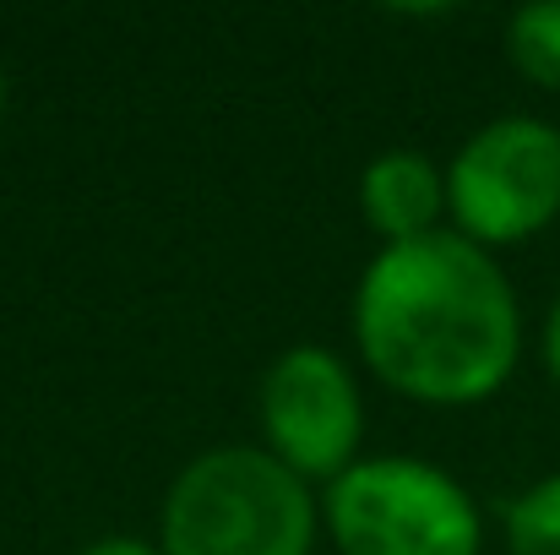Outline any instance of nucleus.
<instances>
[{"label":"nucleus","instance_id":"obj_1","mask_svg":"<svg viewBox=\"0 0 560 555\" xmlns=\"http://www.w3.org/2000/svg\"><path fill=\"white\" fill-rule=\"evenodd\" d=\"M375 381L424 408L490 403L523 360V305L495 251L457 229L381 245L349 311Z\"/></svg>","mask_w":560,"mask_h":555},{"label":"nucleus","instance_id":"obj_2","mask_svg":"<svg viewBox=\"0 0 560 555\" xmlns=\"http://www.w3.org/2000/svg\"><path fill=\"white\" fill-rule=\"evenodd\" d=\"M322 501L267 447H212L170 479L164 555H316Z\"/></svg>","mask_w":560,"mask_h":555},{"label":"nucleus","instance_id":"obj_3","mask_svg":"<svg viewBox=\"0 0 560 555\" xmlns=\"http://www.w3.org/2000/svg\"><path fill=\"white\" fill-rule=\"evenodd\" d=\"M338 555H479L485 518L457 474L430 458H360L322 496Z\"/></svg>","mask_w":560,"mask_h":555},{"label":"nucleus","instance_id":"obj_4","mask_svg":"<svg viewBox=\"0 0 560 555\" xmlns=\"http://www.w3.org/2000/svg\"><path fill=\"white\" fill-rule=\"evenodd\" d=\"M560 218V126L501 115L479 126L446 164V229L501 251L545 234Z\"/></svg>","mask_w":560,"mask_h":555},{"label":"nucleus","instance_id":"obj_5","mask_svg":"<svg viewBox=\"0 0 560 555\" xmlns=\"http://www.w3.org/2000/svg\"><path fill=\"white\" fill-rule=\"evenodd\" d=\"M261 447L305 485H332L360 463L365 447V392L338 349L294 344L256 386Z\"/></svg>","mask_w":560,"mask_h":555},{"label":"nucleus","instance_id":"obj_6","mask_svg":"<svg viewBox=\"0 0 560 555\" xmlns=\"http://www.w3.org/2000/svg\"><path fill=\"white\" fill-rule=\"evenodd\" d=\"M360 207L381 245H408L446 229V170L430 153L392 148L365 164L360 175Z\"/></svg>","mask_w":560,"mask_h":555},{"label":"nucleus","instance_id":"obj_7","mask_svg":"<svg viewBox=\"0 0 560 555\" xmlns=\"http://www.w3.org/2000/svg\"><path fill=\"white\" fill-rule=\"evenodd\" d=\"M506 55L534 88L560 93V0H534V5L512 11Z\"/></svg>","mask_w":560,"mask_h":555},{"label":"nucleus","instance_id":"obj_8","mask_svg":"<svg viewBox=\"0 0 560 555\" xmlns=\"http://www.w3.org/2000/svg\"><path fill=\"white\" fill-rule=\"evenodd\" d=\"M506 555H560V469L506 507Z\"/></svg>","mask_w":560,"mask_h":555},{"label":"nucleus","instance_id":"obj_9","mask_svg":"<svg viewBox=\"0 0 560 555\" xmlns=\"http://www.w3.org/2000/svg\"><path fill=\"white\" fill-rule=\"evenodd\" d=\"M82 555H164V551L148 545V540H131V534H109V540H93Z\"/></svg>","mask_w":560,"mask_h":555},{"label":"nucleus","instance_id":"obj_10","mask_svg":"<svg viewBox=\"0 0 560 555\" xmlns=\"http://www.w3.org/2000/svg\"><path fill=\"white\" fill-rule=\"evenodd\" d=\"M539 355H545V370L560 381V300L550 305V316H545V333H539Z\"/></svg>","mask_w":560,"mask_h":555},{"label":"nucleus","instance_id":"obj_11","mask_svg":"<svg viewBox=\"0 0 560 555\" xmlns=\"http://www.w3.org/2000/svg\"><path fill=\"white\" fill-rule=\"evenodd\" d=\"M0 115H5V71H0Z\"/></svg>","mask_w":560,"mask_h":555}]
</instances>
